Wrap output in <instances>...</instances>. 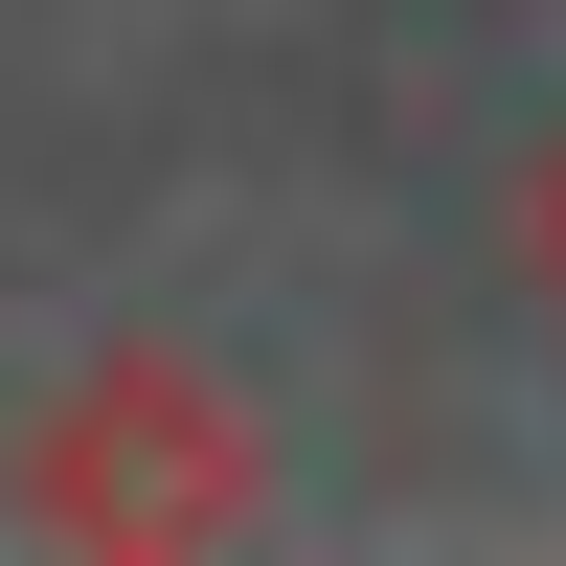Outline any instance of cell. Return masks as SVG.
<instances>
[{
  "label": "cell",
  "instance_id": "7a4b0ae2",
  "mask_svg": "<svg viewBox=\"0 0 566 566\" xmlns=\"http://www.w3.org/2000/svg\"><path fill=\"white\" fill-rule=\"evenodd\" d=\"M522 272H544V317H566V136L522 159Z\"/></svg>",
  "mask_w": 566,
  "mask_h": 566
},
{
  "label": "cell",
  "instance_id": "6da1fadb",
  "mask_svg": "<svg viewBox=\"0 0 566 566\" xmlns=\"http://www.w3.org/2000/svg\"><path fill=\"white\" fill-rule=\"evenodd\" d=\"M0 522H23V544H114V566H159V544H250V522H272V431H250V386H227V363H181V340H91L69 386L23 408V453H0Z\"/></svg>",
  "mask_w": 566,
  "mask_h": 566
}]
</instances>
